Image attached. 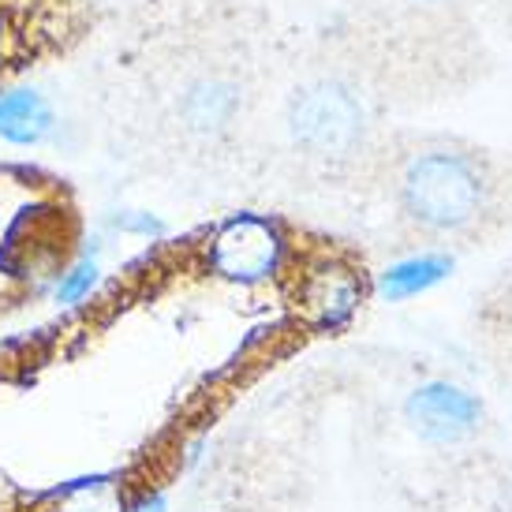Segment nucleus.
Returning a JSON list of instances; mask_svg holds the SVG:
<instances>
[{"label": "nucleus", "mask_w": 512, "mask_h": 512, "mask_svg": "<svg viewBox=\"0 0 512 512\" xmlns=\"http://www.w3.org/2000/svg\"><path fill=\"white\" fill-rule=\"evenodd\" d=\"M94 281H98V270L94 266H86V262H72L68 270L57 277V285H53V299L57 303H83L86 296H90V288H94Z\"/></svg>", "instance_id": "nucleus-11"}, {"label": "nucleus", "mask_w": 512, "mask_h": 512, "mask_svg": "<svg viewBox=\"0 0 512 512\" xmlns=\"http://www.w3.org/2000/svg\"><path fill=\"white\" fill-rule=\"evenodd\" d=\"M53 128V113L34 90H0V139L15 146L42 143Z\"/></svg>", "instance_id": "nucleus-10"}, {"label": "nucleus", "mask_w": 512, "mask_h": 512, "mask_svg": "<svg viewBox=\"0 0 512 512\" xmlns=\"http://www.w3.org/2000/svg\"><path fill=\"white\" fill-rule=\"evenodd\" d=\"M449 273H453V258L449 255L423 251V255L400 258V262H393V266L378 277V296H385L389 303H404V299L423 296V292H430L434 285H441Z\"/></svg>", "instance_id": "nucleus-9"}, {"label": "nucleus", "mask_w": 512, "mask_h": 512, "mask_svg": "<svg viewBox=\"0 0 512 512\" xmlns=\"http://www.w3.org/2000/svg\"><path fill=\"white\" fill-rule=\"evenodd\" d=\"M247 109V86L228 64L217 60H191L180 64L169 83V116L187 139L214 143L225 139L240 124Z\"/></svg>", "instance_id": "nucleus-6"}, {"label": "nucleus", "mask_w": 512, "mask_h": 512, "mask_svg": "<svg viewBox=\"0 0 512 512\" xmlns=\"http://www.w3.org/2000/svg\"><path fill=\"white\" fill-rule=\"evenodd\" d=\"M400 214L427 232H460L486 206V176L464 150H415L397 176Z\"/></svg>", "instance_id": "nucleus-2"}, {"label": "nucleus", "mask_w": 512, "mask_h": 512, "mask_svg": "<svg viewBox=\"0 0 512 512\" xmlns=\"http://www.w3.org/2000/svg\"><path fill=\"white\" fill-rule=\"evenodd\" d=\"M98 27L94 0H0V90L75 53Z\"/></svg>", "instance_id": "nucleus-3"}, {"label": "nucleus", "mask_w": 512, "mask_h": 512, "mask_svg": "<svg viewBox=\"0 0 512 512\" xmlns=\"http://www.w3.org/2000/svg\"><path fill=\"white\" fill-rule=\"evenodd\" d=\"M285 288L296 318L314 333L348 329L367 299L363 266H356L352 258L333 247H299L296 243L285 273Z\"/></svg>", "instance_id": "nucleus-4"}, {"label": "nucleus", "mask_w": 512, "mask_h": 512, "mask_svg": "<svg viewBox=\"0 0 512 512\" xmlns=\"http://www.w3.org/2000/svg\"><path fill=\"white\" fill-rule=\"evenodd\" d=\"M128 512H169V498H165V490L146 486V490L128 498Z\"/></svg>", "instance_id": "nucleus-12"}, {"label": "nucleus", "mask_w": 512, "mask_h": 512, "mask_svg": "<svg viewBox=\"0 0 512 512\" xmlns=\"http://www.w3.org/2000/svg\"><path fill=\"white\" fill-rule=\"evenodd\" d=\"M128 486L116 475H83L45 498L42 512H128Z\"/></svg>", "instance_id": "nucleus-8"}, {"label": "nucleus", "mask_w": 512, "mask_h": 512, "mask_svg": "<svg viewBox=\"0 0 512 512\" xmlns=\"http://www.w3.org/2000/svg\"><path fill=\"white\" fill-rule=\"evenodd\" d=\"M404 419H408L412 434H419L430 445H460L483 423V404L464 385L434 378L408 393Z\"/></svg>", "instance_id": "nucleus-7"}, {"label": "nucleus", "mask_w": 512, "mask_h": 512, "mask_svg": "<svg viewBox=\"0 0 512 512\" xmlns=\"http://www.w3.org/2000/svg\"><path fill=\"white\" fill-rule=\"evenodd\" d=\"M296 243L281 221L262 214H236L206 236L202 266L228 285L258 288L270 281H285Z\"/></svg>", "instance_id": "nucleus-5"}, {"label": "nucleus", "mask_w": 512, "mask_h": 512, "mask_svg": "<svg viewBox=\"0 0 512 512\" xmlns=\"http://www.w3.org/2000/svg\"><path fill=\"white\" fill-rule=\"evenodd\" d=\"M288 139L318 165H348L367 146L370 101L344 75H311L285 101Z\"/></svg>", "instance_id": "nucleus-1"}]
</instances>
